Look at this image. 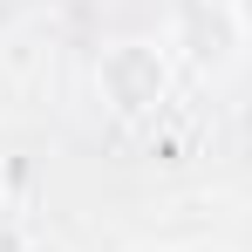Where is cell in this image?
Segmentation results:
<instances>
[{
	"mask_svg": "<svg viewBox=\"0 0 252 252\" xmlns=\"http://www.w3.org/2000/svg\"><path fill=\"white\" fill-rule=\"evenodd\" d=\"M143 252H184V246H143Z\"/></svg>",
	"mask_w": 252,
	"mask_h": 252,
	"instance_id": "5b68a950",
	"label": "cell"
},
{
	"mask_svg": "<svg viewBox=\"0 0 252 252\" xmlns=\"http://www.w3.org/2000/svg\"><path fill=\"white\" fill-rule=\"evenodd\" d=\"M7 252H68V246H55V239H21V246H7Z\"/></svg>",
	"mask_w": 252,
	"mask_h": 252,
	"instance_id": "277c9868",
	"label": "cell"
},
{
	"mask_svg": "<svg viewBox=\"0 0 252 252\" xmlns=\"http://www.w3.org/2000/svg\"><path fill=\"white\" fill-rule=\"evenodd\" d=\"M225 7H232V21H239V34L252 41V0H225Z\"/></svg>",
	"mask_w": 252,
	"mask_h": 252,
	"instance_id": "3957f363",
	"label": "cell"
},
{
	"mask_svg": "<svg viewBox=\"0 0 252 252\" xmlns=\"http://www.w3.org/2000/svg\"><path fill=\"white\" fill-rule=\"evenodd\" d=\"M170 89H177V55L170 41H150V34H123L95 55V102L123 123H143V116H164Z\"/></svg>",
	"mask_w": 252,
	"mask_h": 252,
	"instance_id": "6da1fadb",
	"label": "cell"
},
{
	"mask_svg": "<svg viewBox=\"0 0 252 252\" xmlns=\"http://www.w3.org/2000/svg\"><path fill=\"white\" fill-rule=\"evenodd\" d=\"M164 41H170V55H184L198 75H225V68L239 62L246 34H239V21H232L225 0H184Z\"/></svg>",
	"mask_w": 252,
	"mask_h": 252,
	"instance_id": "7a4b0ae2",
	"label": "cell"
}]
</instances>
